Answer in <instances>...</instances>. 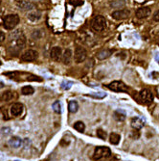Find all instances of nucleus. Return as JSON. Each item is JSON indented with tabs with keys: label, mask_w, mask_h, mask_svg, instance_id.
Listing matches in <instances>:
<instances>
[{
	"label": "nucleus",
	"mask_w": 159,
	"mask_h": 161,
	"mask_svg": "<svg viewBox=\"0 0 159 161\" xmlns=\"http://www.w3.org/2000/svg\"><path fill=\"white\" fill-rule=\"evenodd\" d=\"M105 26H107V20L102 16H95L91 21V28L96 32L103 31L105 28Z\"/></svg>",
	"instance_id": "nucleus-1"
},
{
	"label": "nucleus",
	"mask_w": 159,
	"mask_h": 161,
	"mask_svg": "<svg viewBox=\"0 0 159 161\" xmlns=\"http://www.w3.org/2000/svg\"><path fill=\"white\" fill-rule=\"evenodd\" d=\"M19 22V16L18 15L14 14V15H8L5 16L4 18V27L7 30H13Z\"/></svg>",
	"instance_id": "nucleus-2"
},
{
	"label": "nucleus",
	"mask_w": 159,
	"mask_h": 161,
	"mask_svg": "<svg viewBox=\"0 0 159 161\" xmlns=\"http://www.w3.org/2000/svg\"><path fill=\"white\" fill-rule=\"evenodd\" d=\"M111 154V150L107 147H97L94 150L93 158L95 160H100L102 158H107Z\"/></svg>",
	"instance_id": "nucleus-3"
},
{
	"label": "nucleus",
	"mask_w": 159,
	"mask_h": 161,
	"mask_svg": "<svg viewBox=\"0 0 159 161\" xmlns=\"http://www.w3.org/2000/svg\"><path fill=\"white\" fill-rule=\"evenodd\" d=\"M87 56V52L86 50L82 47H78L75 49V53H74V59L76 63H82L84 62Z\"/></svg>",
	"instance_id": "nucleus-4"
},
{
	"label": "nucleus",
	"mask_w": 159,
	"mask_h": 161,
	"mask_svg": "<svg viewBox=\"0 0 159 161\" xmlns=\"http://www.w3.org/2000/svg\"><path fill=\"white\" fill-rule=\"evenodd\" d=\"M107 88L109 90L114 92H128V88L126 86L122 81H113L110 84L107 85Z\"/></svg>",
	"instance_id": "nucleus-5"
},
{
	"label": "nucleus",
	"mask_w": 159,
	"mask_h": 161,
	"mask_svg": "<svg viewBox=\"0 0 159 161\" xmlns=\"http://www.w3.org/2000/svg\"><path fill=\"white\" fill-rule=\"evenodd\" d=\"M139 98L142 100V102L149 104L153 100V96H152L151 92L149 91L148 89H143L140 93H139Z\"/></svg>",
	"instance_id": "nucleus-6"
},
{
	"label": "nucleus",
	"mask_w": 159,
	"mask_h": 161,
	"mask_svg": "<svg viewBox=\"0 0 159 161\" xmlns=\"http://www.w3.org/2000/svg\"><path fill=\"white\" fill-rule=\"evenodd\" d=\"M38 52L35 51V50H32V49H29V50L25 51L24 53L21 55V61L23 62H32V61H35L36 58H38Z\"/></svg>",
	"instance_id": "nucleus-7"
},
{
	"label": "nucleus",
	"mask_w": 159,
	"mask_h": 161,
	"mask_svg": "<svg viewBox=\"0 0 159 161\" xmlns=\"http://www.w3.org/2000/svg\"><path fill=\"white\" fill-rule=\"evenodd\" d=\"M130 12L127 9L124 10H118V11H115L112 13V18L114 19H117V20H122V19H125L128 18Z\"/></svg>",
	"instance_id": "nucleus-8"
},
{
	"label": "nucleus",
	"mask_w": 159,
	"mask_h": 161,
	"mask_svg": "<svg viewBox=\"0 0 159 161\" xmlns=\"http://www.w3.org/2000/svg\"><path fill=\"white\" fill-rule=\"evenodd\" d=\"M15 4L19 9L23 10V11H31V10L35 8V5L33 3L26 1V0H17L15 2Z\"/></svg>",
	"instance_id": "nucleus-9"
},
{
	"label": "nucleus",
	"mask_w": 159,
	"mask_h": 161,
	"mask_svg": "<svg viewBox=\"0 0 159 161\" xmlns=\"http://www.w3.org/2000/svg\"><path fill=\"white\" fill-rule=\"evenodd\" d=\"M151 10L149 7H143V8H139L136 11V16L139 19H143L147 18L149 16L151 15Z\"/></svg>",
	"instance_id": "nucleus-10"
},
{
	"label": "nucleus",
	"mask_w": 159,
	"mask_h": 161,
	"mask_svg": "<svg viewBox=\"0 0 159 161\" xmlns=\"http://www.w3.org/2000/svg\"><path fill=\"white\" fill-rule=\"evenodd\" d=\"M50 56L54 61H59L62 57V53H61V48L59 47H54L51 49L50 52Z\"/></svg>",
	"instance_id": "nucleus-11"
},
{
	"label": "nucleus",
	"mask_w": 159,
	"mask_h": 161,
	"mask_svg": "<svg viewBox=\"0 0 159 161\" xmlns=\"http://www.w3.org/2000/svg\"><path fill=\"white\" fill-rule=\"evenodd\" d=\"M145 126V120L143 118L140 117H135L131 120V126L134 129H141L142 127Z\"/></svg>",
	"instance_id": "nucleus-12"
},
{
	"label": "nucleus",
	"mask_w": 159,
	"mask_h": 161,
	"mask_svg": "<svg viewBox=\"0 0 159 161\" xmlns=\"http://www.w3.org/2000/svg\"><path fill=\"white\" fill-rule=\"evenodd\" d=\"M22 110H23V105L18 102L14 103L13 106L11 107V113L13 116H15V117L19 116V115L22 113Z\"/></svg>",
	"instance_id": "nucleus-13"
},
{
	"label": "nucleus",
	"mask_w": 159,
	"mask_h": 161,
	"mask_svg": "<svg viewBox=\"0 0 159 161\" xmlns=\"http://www.w3.org/2000/svg\"><path fill=\"white\" fill-rule=\"evenodd\" d=\"M72 59V51L70 50V49H65L64 53L62 54V57H61V60L62 62H63L64 65H68L69 63H70Z\"/></svg>",
	"instance_id": "nucleus-14"
},
{
	"label": "nucleus",
	"mask_w": 159,
	"mask_h": 161,
	"mask_svg": "<svg viewBox=\"0 0 159 161\" xmlns=\"http://www.w3.org/2000/svg\"><path fill=\"white\" fill-rule=\"evenodd\" d=\"M21 144H22V141L20 138H18V137H13L9 141V145L13 148H15V149L19 148L21 146Z\"/></svg>",
	"instance_id": "nucleus-15"
},
{
	"label": "nucleus",
	"mask_w": 159,
	"mask_h": 161,
	"mask_svg": "<svg viewBox=\"0 0 159 161\" xmlns=\"http://www.w3.org/2000/svg\"><path fill=\"white\" fill-rule=\"evenodd\" d=\"M111 50L109 49H104V50H101L100 52L97 53V58L100 59V60H104V59H107L111 55Z\"/></svg>",
	"instance_id": "nucleus-16"
},
{
	"label": "nucleus",
	"mask_w": 159,
	"mask_h": 161,
	"mask_svg": "<svg viewBox=\"0 0 159 161\" xmlns=\"http://www.w3.org/2000/svg\"><path fill=\"white\" fill-rule=\"evenodd\" d=\"M14 92L11 91H6L5 93H3L1 96H0V100L1 101H9L11 100L12 98H14Z\"/></svg>",
	"instance_id": "nucleus-17"
},
{
	"label": "nucleus",
	"mask_w": 159,
	"mask_h": 161,
	"mask_svg": "<svg viewBox=\"0 0 159 161\" xmlns=\"http://www.w3.org/2000/svg\"><path fill=\"white\" fill-rule=\"evenodd\" d=\"M120 139H121V136L119 135L117 133H111L109 135V142L112 145H118L119 142H120Z\"/></svg>",
	"instance_id": "nucleus-18"
},
{
	"label": "nucleus",
	"mask_w": 159,
	"mask_h": 161,
	"mask_svg": "<svg viewBox=\"0 0 159 161\" xmlns=\"http://www.w3.org/2000/svg\"><path fill=\"white\" fill-rule=\"evenodd\" d=\"M114 119L118 121H123L126 120V114L124 111L122 110H117L114 112Z\"/></svg>",
	"instance_id": "nucleus-19"
},
{
	"label": "nucleus",
	"mask_w": 159,
	"mask_h": 161,
	"mask_svg": "<svg viewBox=\"0 0 159 161\" xmlns=\"http://www.w3.org/2000/svg\"><path fill=\"white\" fill-rule=\"evenodd\" d=\"M34 88L32 86H24L21 89V94L23 96H31V95L34 94Z\"/></svg>",
	"instance_id": "nucleus-20"
},
{
	"label": "nucleus",
	"mask_w": 159,
	"mask_h": 161,
	"mask_svg": "<svg viewBox=\"0 0 159 161\" xmlns=\"http://www.w3.org/2000/svg\"><path fill=\"white\" fill-rule=\"evenodd\" d=\"M40 18H41V14L39 12H33L28 15V18L31 21H38Z\"/></svg>",
	"instance_id": "nucleus-21"
},
{
	"label": "nucleus",
	"mask_w": 159,
	"mask_h": 161,
	"mask_svg": "<svg viewBox=\"0 0 159 161\" xmlns=\"http://www.w3.org/2000/svg\"><path fill=\"white\" fill-rule=\"evenodd\" d=\"M68 108H69V111H70L71 113H76L79 109V104H78L77 101L71 100L70 102H69Z\"/></svg>",
	"instance_id": "nucleus-22"
},
{
	"label": "nucleus",
	"mask_w": 159,
	"mask_h": 161,
	"mask_svg": "<svg viewBox=\"0 0 159 161\" xmlns=\"http://www.w3.org/2000/svg\"><path fill=\"white\" fill-rule=\"evenodd\" d=\"M74 129L79 131V132H84V129H85V126L84 124L82 123V121H76V123L74 124Z\"/></svg>",
	"instance_id": "nucleus-23"
},
{
	"label": "nucleus",
	"mask_w": 159,
	"mask_h": 161,
	"mask_svg": "<svg viewBox=\"0 0 159 161\" xmlns=\"http://www.w3.org/2000/svg\"><path fill=\"white\" fill-rule=\"evenodd\" d=\"M111 7H115V8H120L125 6V0H113L110 3Z\"/></svg>",
	"instance_id": "nucleus-24"
},
{
	"label": "nucleus",
	"mask_w": 159,
	"mask_h": 161,
	"mask_svg": "<svg viewBox=\"0 0 159 161\" xmlns=\"http://www.w3.org/2000/svg\"><path fill=\"white\" fill-rule=\"evenodd\" d=\"M52 108L56 113H58V114L61 113V102H59V101H55L52 105Z\"/></svg>",
	"instance_id": "nucleus-25"
},
{
	"label": "nucleus",
	"mask_w": 159,
	"mask_h": 161,
	"mask_svg": "<svg viewBox=\"0 0 159 161\" xmlns=\"http://www.w3.org/2000/svg\"><path fill=\"white\" fill-rule=\"evenodd\" d=\"M89 97H95V98H104L107 94L105 93H102V92H99V93H95V94H90L88 95Z\"/></svg>",
	"instance_id": "nucleus-26"
},
{
	"label": "nucleus",
	"mask_w": 159,
	"mask_h": 161,
	"mask_svg": "<svg viewBox=\"0 0 159 161\" xmlns=\"http://www.w3.org/2000/svg\"><path fill=\"white\" fill-rule=\"evenodd\" d=\"M72 85H73V82L71 81H63L61 83V88L64 89V90H69Z\"/></svg>",
	"instance_id": "nucleus-27"
},
{
	"label": "nucleus",
	"mask_w": 159,
	"mask_h": 161,
	"mask_svg": "<svg viewBox=\"0 0 159 161\" xmlns=\"http://www.w3.org/2000/svg\"><path fill=\"white\" fill-rule=\"evenodd\" d=\"M97 136L102 140H105L107 138V132L104 131L103 129H98L97 130Z\"/></svg>",
	"instance_id": "nucleus-28"
},
{
	"label": "nucleus",
	"mask_w": 159,
	"mask_h": 161,
	"mask_svg": "<svg viewBox=\"0 0 159 161\" xmlns=\"http://www.w3.org/2000/svg\"><path fill=\"white\" fill-rule=\"evenodd\" d=\"M69 3L73 6H80L84 4V1L82 0H69Z\"/></svg>",
	"instance_id": "nucleus-29"
},
{
	"label": "nucleus",
	"mask_w": 159,
	"mask_h": 161,
	"mask_svg": "<svg viewBox=\"0 0 159 161\" xmlns=\"http://www.w3.org/2000/svg\"><path fill=\"white\" fill-rule=\"evenodd\" d=\"M153 19H154L155 21L159 22V10L154 13V15H153Z\"/></svg>",
	"instance_id": "nucleus-30"
},
{
	"label": "nucleus",
	"mask_w": 159,
	"mask_h": 161,
	"mask_svg": "<svg viewBox=\"0 0 159 161\" xmlns=\"http://www.w3.org/2000/svg\"><path fill=\"white\" fill-rule=\"evenodd\" d=\"M4 40H5V34L0 31V42H2Z\"/></svg>",
	"instance_id": "nucleus-31"
},
{
	"label": "nucleus",
	"mask_w": 159,
	"mask_h": 161,
	"mask_svg": "<svg viewBox=\"0 0 159 161\" xmlns=\"http://www.w3.org/2000/svg\"><path fill=\"white\" fill-rule=\"evenodd\" d=\"M24 143H25V148H28V146L30 145V141L28 139H25L24 140Z\"/></svg>",
	"instance_id": "nucleus-32"
},
{
	"label": "nucleus",
	"mask_w": 159,
	"mask_h": 161,
	"mask_svg": "<svg viewBox=\"0 0 159 161\" xmlns=\"http://www.w3.org/2000/svg\"><path fill=\"white\" fill-rule=\"evenodd\" d=\"M155 60H156L158 63H159V53H156L155 54Z\"/></svg>",
	"instance_id": "nucleus-33"
},
{
	"label": "nucleus",
	"mask_w": 159,
	"mask_h": 161,
	"mask_svg": "<svg viewBox=\"0 0 159 161\" xmlns=\"http://www.w3.org/2000/svg\"><path fill=\"white\" fill-rule=\"evenodd\" d=\"M6 130H10V129H6ZM2 131H3V133H5V129H2ZM6 133H10V131H6Z\"/></svg>",
	"instance_id": "nucleus-34"
},
{
	"label": "nucleus",
	"mask_w": 159,
	"mask_h": 161,
	"mask_svg": "<svg viewBox=\"0 0 159 161\" xmlns=\"http://www.w3.org/2000/svg\"><path fill=\"white\" fill-rule=\"evenodd\" d=\"M3 87H4V84H3V83H1V82H0V89L3 88Z\"/></svg>",
	"instance_id": "nucleus-35"
},
{
	"label": "nucleus",
	"mask_w": 159,
	"mask_h": 161,
	"mask_svg": "<svg viewBox=\"0 0 159 161\" xmlns=\"http://www.w3.org/2000/svg\"><path fill=\"white\" fill-rule=\"evenodd\" d=\"M158 97H159V95H158Z\"/></svg>",
	"instance_id": "nucleus-36"
},
{
	"label": "nucleus",
	"mask_w": 159,
	"mask_h": 161,
	"mask_svg": "<svg viewBox=\"0 0 159 161\" xmlns=\"http://www.w3.org/2000/svg\"><path fill=\"white\" fill-rule=\"evenodd\" d=\"M16 161H18V160H16Z\"/></svg>",
	"instance_id": "nucleus-37"
}]
</instances>
